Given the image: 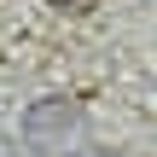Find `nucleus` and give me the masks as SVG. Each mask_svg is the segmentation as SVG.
Here are the masks:
<instances>
[{
    "mask_svg": "<svg viewBox=\"0 0 157 157\" xmlns=\"http://www.w3.org/2000/svg\"><path fill=\"white\" fill-rule=\"evenodd\" d=\"M70 134H76V105H70V99H41V105H29V117H23V140H29L41 157L64 151Z\"/></svg>",
    "mask_w": 157,
    "mask_h": 157,
    "instance_id": "f257e3e1",
    "label": "nucleus"
},
{
    "mask_svg": "<svg viewBox=\"0 0 157 157\" xmlns=\"http://www.w3.org/2000/svg\"><path fill=\"white\" fill-rule=\"evenodd\" d=\"M52 6H58V12H93L99 0H52Z\"/></svg>",
    "mask_w": 157,
    "mask_h": 157,
    "instance_id": "f03ea898",
    "label": "nucleus"
}]
</instances>
